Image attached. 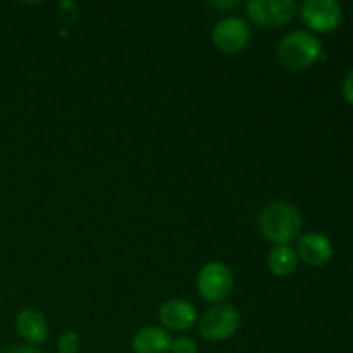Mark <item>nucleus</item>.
I'll return each mask as SVG.
<instances>
[{
  "label": "nucleus",
  "instance_id": "nucleus-17",
  "mask_svg": "<svg viewBox=\"0 0 353 353\" xmlns=\"http://www.w3.org/2000/svg\"><path fill=\"white\" fill-rule=\"evenodd\" d=\"M214 7H234L236 6V2H217V3H212Z\"/></svg>",
  "mask_w": 353,
  "mask_h": 353
},
{
  "label": "nucleus",
  "instance_id": "nucleus-15",
  "mask_svg": "<svg viewBox=\"0 0 353 353\" xmlns=\"http://www.w3.org/2000/svg\"><path fill=\"white\" fill-rule=\"evenodd\" d=\"M343 97L348 102L353 103V69L347 74L343 81Z\"/></svg>",
  "mask_w": 353,
  "mask_h": 353
},
{
  "label": "nucleus",
  "instance_id": "nucleus-2",
  "mask_svg": "<svg viewBox=\"0 0 353 353\" xmlns=\"http://www.w3.org/2000/svg\"><path fill=\"white\" fill-rule=\"evenodd\" d=\"M323 55V45L314 33L305 30L286 34L278 47V57L290 71H303Z\"/></svg>",
  "mask_w": 353,
  "mask_h": 353
},
{
  "label": "nucleus",
  "instance_id": "nucleus-1",
  "mask_svg": "<svg viewBox=\"0 0 353 353\" xmlns=\"http://www.w3.org/2000/svg\"><path fill=\"white\" fill-rule=\"evenodd\" d=\"M259 228L264 238L278 245H286L299 236L302 230V216L293 203L271 202L259 214Z\"/></svg>",
  "mask_w": 353,
  "mask_h": 353
},
{
  "label": "nucleus",
  "instance_id": "nucleus-10",
  "mask_svg": "<svg viewBox=\"0 0 353 353\" xmlns=\"http://www.w3.org/2000/svg\"><path fill=\"white\" fill-rule=\"evenodd\" d=\"M16 327L21 336L33 345H41L47 340L48 324L40 310L26 309L17 314Z\"/></svg>",
  "mask_w": 353,
  "mask_h": 353
},
{
  "label": "nucleus",
  "instance_id": "nucleus-13",
  "mask_svg": "<svg viewBox=\"0 0 353 353\" xmlns=\"http://www.w3.org/2000/svg\"><path fill=\"white\" fill-rule=\"evenodd\" d=\"M59 353H78L79 350V336L74 331H64L59 336L57 341Z\"/></svg>",
  "mask_w": 353,
  "mask_h": 353
},
{
  "label": "nucleus",
  "instance_id": "nucleus-4",
  "mask_svg": "<svg viewBox=\"0 0 353 353\" xmlns=\"http://www.w3.org/2000/svg\"><path fill=\"white\" fill-rule=\"evenodd\" d=\"M196 288L207 302H223L233 290V274L223 262H209L196 276Z\"/></svg>",
  "mask_w": 353,
  "mask_h": 353
},
{
  "label": "nucleus",
  "instance_id": "nucleus-8",
  "mask_svg": "<svg viewBox=\"0 0 353 353\" xmlns=\"http://www.w3.org/2000/svg\"><path fill=\"white\" fill-rule=\"evenodd\" d=\"M196 309L183 299H172L162 303L159 310V319L162 326L171 331H186L195 324L196 321Z\"/></svg>",
  "mask_w": 353,
  "mask_h": 353
},
{
  "label": "nucleus",
  "instance_id": "nucleus-5",
  "mask_svg": "<svg viewBox=\"0 0 353 353\" xmlns=\"http://www.w3.org/2000/svg\"><path fill=\"white\" fill-rule=\"evenodd\" d=\"M303 23L317 33H331L340 26L343 10L336 0H307L300 7Z\"/></svg>",
  "mask_w": 353,
  "mask_h": 353
},
{
  "label": "nucleus",
  "instance_id": "nucleus-16",
  "mask_svg": "<svg viewBox=\"0 0 353 353\" xmlns=\"http://www.w3.org/2000/svg\"><path fill=\"white\" fill-rule=\"evenodd\" d=\"M3 353H41V352H38V348L34 347H28V345H17V347L7 348Z\"/></svg>",
  "mask_w": 353,
  "mask_h": 353
},
{
  "label": "nucleus",
  "instance_id": "nucleus-7",
  "mask_svg": "<svg viewBox=\"0 0 353 353\" xmlns=\"http://www.w3.org/2000/svg\"><path fill=\"white\" fill-rule=\"evenodd\" d=\"M212 41L224 54H236L243 50L250 41V30L240 17H224L214 26Z\"/></svg>",
  "mask_w": 353,
  "mask_h": 353
},
{
  "label": "nucleus",
  "instance_id": "nucleus-12",
  "mask_svg": "<svg viewBox=\"0 0 353 353\" xmlns=\"http://www.w3.org/2000/svg\"><path fill=\"white\" fill-rule=\"evenodd\" d=\"M268 265L272 274L286 278L296 269V252L288 245H278L268 255Z\"/></svg>",
  "mask_w": 353,
  "mask_h": 353
},
{
  "label": "nucleus",
  "instance_id": "nucleus-9",
  "mask_svg": "<svg viewBox=\"0 0 353 353\" xmlns=\"http://www.w3.org/2000/svg\"><path fill=\"white\" fill-rule=\"evenodd\" d=\"M299 255L305 264L319 268L333 257V243L323 233H307L299 241Z\"/></svg>",
  "mask_w": 353,
  "mask_h": 353
},
{
  "label": "nucleus",
  "instance_id": "nucleus-6",
  "mask_svg": "<svg viewBox=\"0 0 353 353\" xmlns=\"http://www.w3.org/2000/svg\"><path fill=\"white\" fill-rule=\"evenodd\" d=\"M295 10L293 0H252L247 3L248 17L262 28L283 26L295 16Z\"/></svg>",
  "mask_w": 353,
  "mask_h": 353
},
{
  "label": "nucleus",
  "instance_id": "nucleus-14",
  "mask_svg": "<svg viewBox=\"0 0 353 353\" xmlns=\"http://www.w3.org/2000/svg\"><path fill=\"white\" fill-rule=\"evenodd\" d=\"M171 352L172 353H196L199 352V348H196V343L192 340V338L179 336L171 341Z\"/></svg>",
  "mask_w": 353,
  "mask_h": 353
},
{
  "label": "nucleus",
  "instance_id": "nucleus-3",
  "mask_svg": "<svg viewBox=\"0 0 353 353\" xmlns=\"http://www.w3.org/2000/svg\"><path fill=\"white\" fill-rule=\"evenodd\" d=\"M240 327V314L234 307L217 303L210 307L200 317L199 331L202 338L209 341L230 340Z\"/></svg>",
  "mask_w": 353,
  "mask_h": 353
},
{
  "label": "nucleus",
  "instance_id": "nucleus-11",
  "mask_svg": "<svg viewBox=\"0 0 353 353\" xmlns=\"http://www.w3.org/2000/svg\"><path fill=\"white\" fill-rule=\"evenodd\" d=\"M171 341L168 331L157 326H147L134 334L131 347L134 353H169Z\"/></svg>",
  "mask_w": 353,
  "mask_h": 353
}]
</instances>
